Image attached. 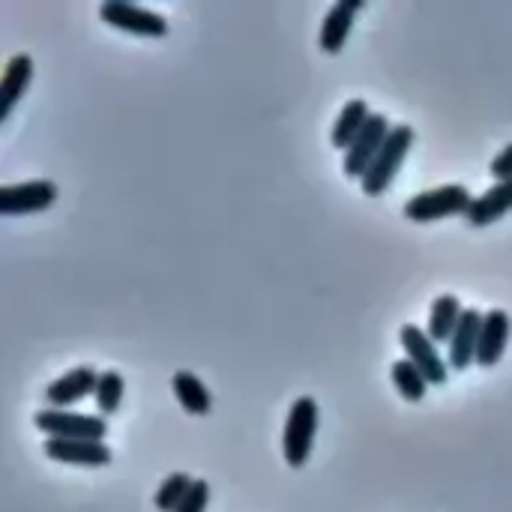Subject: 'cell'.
<instances>
[{
    "mask_svg": "<svg viewBox=\"0 0 512 512\" xmlns=\"http://www.w3.org/2000/svg\"><path fill=\"white\" fill-rule=\"evenodd\" d=\"M210 504V483L207 480H195V486L189 489V495L183 498V504L177 512H204Z\"/></svg>",
    "mask_w": 512,
    "mask_h": 512,
    "instance_id": "obj_22",
    "label": "cell"
},
{
    "mask_svg": "<svg viewBox=\"0 0 512 512\" xmlns=\"http://www.w3.org/2000/svg\"><path fill=\"white\" fill-rule=\"evenodd\" d=\"M390 129H393V126H390L387 114H372V117H369V123H366V129L360 132V138L345 150V162H342L345 177L363 180V174L369 171V165H372L375 156L381 153V147H384Z\"/></svg>",
    "mask_w": 512,
    "mask_h": 512,
    "instance_id": "obj_7",
    "label": "cell"
},
{
    "mask_svg": "<svg viewBox=\"0 0 512 512\" xmlns=\"http://www.w3.org/2000/svg\"><path fill=\"white\" fill-rule=\"evenodd\" d=\"M489 171H492V177H495V183H504V180H512V144L510 147H504L495 159H492V165H489Z\"/></svg>",
    "mask_w": 512,
    "mask_h": 512,
    "instance_id": "obj_23",
    "label": "cell"
},
{
    "mask_svg": "<svg viewBox=\"0 0 512 512\" xmlns=\"http://www.w3.org/2000/svg\"><path fill=\"white\" fill-rule=\"evenodd\" d=\"M96 384H99L96 369H90V366L69 369L66 375H60V378L45 390V402H48V408L69 411L72 405H78V402H84L87 396H93V393H96Z\"/></svg>",
    "mask_w": 512,
    "mask_h": 512,
    "instance_id": "obj_10",
    "label": "cell"
},
{
    "mask_svg": "<svg viewBox=\"0 0 512 512\" xmlns=\"http://www.w3.org/2000/svg\"><path fill=\"white\" fill-rule=\"evenodd\" d=\"M42 453L63 465L78 468H105L111 465V447L105 441H63V438H45Z\"/></svg>",
    "mask_w": 512,
    "mask_h": 512,
    "instance_id": "obj_9",
    "label": "cell"
},
{
    "mask_svg": "<svg viewBox=\"0 0 512 512\" xmlns=\"http://www.w3.org/2000/svg\"><path fill=\"white\" fill-rule=\"evenodd\" d=\"M99 18L123 33H132V36H141V39H162L168 36V21L153 12V9H144L138 3H129V0H105L99 6Z\"/></svg>",
    "mask_w": 512,
    "mask_h": 512,
    "instance_id": "obj_5",
    "label": "cell"
},
{
    "mask_svg": "<svg viewBox=\"0 0 512 512\" xmlns=\"http://www.w3.org/2000/svg\"><path fill=\"white\" fill-rule=\"evenodd\" d=\"M33 81V57L30 54H15L6 60V69L0 75V123L9 120L15 105L24 99Z\"/></svg>",
    "mask_w": 512,
    "mask_h": 512,
    "instance_id": "obj_14",
    "label": "cell"
},
{
    "mask_svg": "<svg viewBox=\"0 0 512 512\" xmlns=\"http://www.w3.org/2000/svg\"><path fill=\"white\" fill-rule=\"evenodd\" d=\"M483 312L468 306L453 339H450V354H447V363H450V372H465L477 363V345H480V330H483Z\"/></svg>",
    "mask_w": 512,
    "mask_h": 512,
    "instance_id": "obj_11",
    "label": "cell"
},
{
    "mask_svg": "<svg viewBox=\"0 0 512 512\" xmlns=\"http://www.w3.org/2000/svg\"><path fill=\"white\" fill-rule=\"evenodd\" d=\"M512 333V318L504 309H489L483 318V330H480V345H477V366L492 369L501 363L507 342Z\"/></svg>",
    "mask_w": 512,
    "mask_h": 512,
    "instance_id": "obj_13",
    "label": "cell"
},
{
    "mask_svg": "<svg viewBox=\"0 0 512 512\" xmlns=\"http://www.w3.org/2000/svg\"><path fill=\"white\" fill-rule=\"evenodd\" d=\"M399 342H402L408 360L423 372V378H426L432 387L447 384V378H450V363L441 357L438 345L432 342V336H429L426 330H420L417 324H405V327L399 330Z\"/></svg>",
    "mask_w": 512,
    "mask_h": 512,
    "instance_id": "obj_6",
    "label": "cell"
},
{
    "mask_svg": "<svg viewBox=\"0 0 512 512\" xmlns=\"http://www.w3.org/2000/svg\"><path fill=\"white\" fill-rule=\"evenodd\" d=\"M462 315H465L462 300L456 294H441L432 303V309H429V327H426V333L432 336V342L435 345L450 342L453 333H456V327H459V321H462Z\"/></svg>",
    "mask_w": 512,
    "mask_h": 512,
    "instance_id": "obj_17",
    "label": "cell"
},
{
    "mask_svg": "<svg viewBox=\"0 0 512 512\" xmlns=\"http://www.w3.org/2000/svg\"><path fill=\"white\" fill-rule=\"evenodd\" d=\"M363 6H366L363 0H339V3H333L327 9L324 24H321V36H318V42H321V48L327 54H339L345 48V42H348V36L354 30V21L363 12Z\"/></svg>",
    "mask_w": 512,
    "mask_h": 512,
    "instance_id": "obj_12",
    "label": "cell"
},
{
    "mask_svg": "<svg viewBox=\"0 0 512 512\" xmlns=\"http://www.w3.org/2000/svg\"><path fill=\"white\" fill-rule=\"evenodd\" d=\"M123 396H126V381H123V375L114 372V369L102 372V375H99V384H96V393H93L99 417H114V414L120 411V405H123Z\"/></svg>",
    "mask_w": 512,
    "mask_h": 512,
    "instance_id": "obj_20",
    "label": "cell"
},
{
    "mask_svg": "<svg viewBox=\"0 0 512 512\" xmlns=\"http://www.w3.org/2000/svg\"><path fill=\"white\" fill-rule=\"evenodd\" d=\"M474 204V195L468 186L462 183H447V186H438V189H426L420 195H414L402 213L405 219L411 222H438V219H447V216H468Z\"/></svg>",
    "mask_w": 512,
    "mask_h": 512,
    "instance_id": "obj_2",
    "label": "cell"
},
{
    "mask_svg": "<svg viewBox=\"0 0 512 512\" xmlns=\"http://www.w3.org/2000/svg\"><path fill=\"white\" fill-rule=\"evenodd\" d=\"M192 486H195V480H192L189 474H183V471H177V474H168V477L159 483L156 495H153V504H156V510L177 512V507L183 504V498L189 495V489H192Z\"/></svg>",
    "mask_w": 512,
    "mask_h": 512,
    "instance_id": "obj_21",
    "label": "cell"
},
{
    "mask_svg": "<svg viewBox=\"0 0 512 512\" xmlns=\"http://www.w3.org/2000/svg\"><path fill=\"white\" fill-rule=\"evenodd\" d=\"M315 432H318V402L312 396H300L291 405L288 423H285V432H282V456L294 471H300L309 462Z\"/></svg>",
    "mask_w": 512,
    "mask_h": 512,
    "instance_id": "obj_3",
    "label": "cell"
},
{
    "mask_svg": "<svg viewBox=\"0 0 512 512\" xmlns=\"http://www.w3.org/2000/svg\"><path fill=\"white\" fill-rule=\"evenodd\" d=\"M369 117H372V111H369V102H366V99H351V102H345V108L339 111L336 126H333V132H330V144H333L336 150H348V147L360 138V132L366 129Z\"/></svg>",
    "mask_w": 512,
    "mask_h": 512,
    "instance_id": "obj_16",
    "label": "cell"
},
{
    "mask_svg": "<svg viewBox=\"0 0 512 512\" xmlns=\"http://www.w3.org/2000/svg\"><path fill=\"white\" fill-rule=\"evenodd\" d=\"M171 387H174V396H177V402L183 405L186 414L207 417L213 411V396H210V390L204 387V381L198 375H192V372H174Z\"/></svg>",
    "mask_w": 512,
    "mask_h": 512,
    "instance_id": "obj_18",
    "label": "cell"
},
{
    "mask_svg": "<svg viewBox=\"0 0 512 512\" xmlns=\"http://www.w3.org/2000/svg\"><path fill=\"white\" fill-rule=\"evenodd\" d=\"M512 210V180L504 183H495L489 186L480 198H474L471 210H468V225L471 228H489L495 225L498 219H504Z\"/></svg>",
    "mask_w": 512,
    "mask_h": 512,
    "instance_id": "obj_15",
    "label": "cell"
},
{
    "mask_svg": "<svg viewBox=\"0 0 512 512\" xmlns=\"http://www.w3.org/2000/svg\"><path fill=\"white\" fill-rule=\"evenodd\" d=\"M414 138H417V132H414L408 123L390 129V135H387L381 153L375 156V162L369 165V171H366L363 180H360V186H363V192H366L369 198H378V195H384V192L390 189L393 177L399 174L405 156H408L411 147H414Z\"/></svg>",
    "mask_w": 512,
    "mask_h": 512,
    "instance_id": "obj_1",
    "label": "cell"
},
{
    "mask_svg": "<svg viewBox=\"0 0 512 512\" xmlns=\"http://www.w3.org/2000/svg\"><path fill=\"white\" fill-rule=\"evenodd\" d=\"M390 378H393L399 396H402L405 402H411V405L423 402L426 393H429V381L423 378V372H420L408 357H402V360H396V363L390 366Z\"/></svg>",
    "mask_w": 512,
    "mask_h": 512,
    "instance_id": "obj_19",
    "label": "cell"
},
{
    "mask_svg": "<svg viewBox=\"0 0 512 512\" xmlns=\"http://www.w3.org/2000/svg\"><path fill=\"white\" fill-rule=\"evenodd\" d=\"M54 201H57V183H51V180H27V183L0 186V213L3 216L42 213Z\"/></svg>",
    "mask_w": 512,
    "mask_h": 512,
    "instance_id": "obj_8",
    "label": "cell"
},
{
    "mask_svg": "<svg viewBox=\"0 0 512 512\" xmlns=\"http://www.w3.org/2000/svg\"><path fill=\"white\" fill-rule=\"evenodd\" d=\"M33 426L39 432H45L48 438H63V441H105V435H108L105 417L72 414V411H57V408L36 411Z\"/></svg>",
    "mask_w": 512,
    "mask_h": 512,
    "instance_id": "obj_4",
    "label": "cell"
}]
</instances>
